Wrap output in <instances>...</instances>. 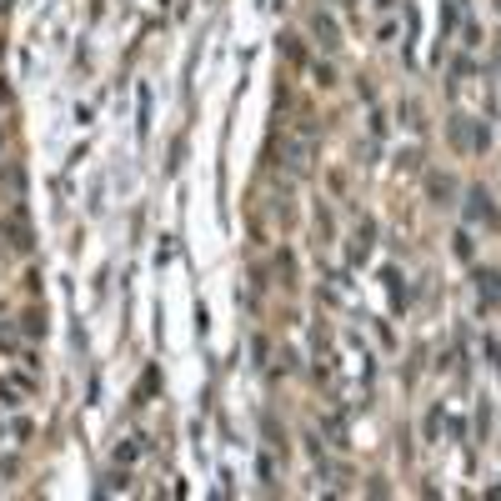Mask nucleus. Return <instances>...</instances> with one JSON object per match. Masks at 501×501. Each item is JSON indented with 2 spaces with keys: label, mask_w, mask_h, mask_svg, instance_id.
I'll return each instance as SVG.
<instances>
[{
  "label": "nucleus",
  "mask_w": 501,
  "mask_h": 501,
  "mask_svg": "<svg viewBox=\"0 0 501 501\" xmlns=\"http://www.w3.org/2000/svg\"><path fill=\"white\" fill-rule=\"evenodd\" d=\"M471 221H496V211H491L486 191H471Z\"/></svg>",
  "instance_id": "nucleus-2"
},
{
  "label": "nucleus",
  "mask_w": 501,
  "mask_h": 501,
  "mask_svg": "<svg viewBox=\"0 0 501 501\" xmlns=\"http://www.w3.org/2000/svg\"><path fill=\"white\" fill-rule=\"evenodd\" d=\"M311 30H316V40H321V46H331V51H336V40H341V30H336V20H326V15H316V20H311Z\"/></svg>",
  "instance_id": "nucleus-1"
},
{
  "label": "nucleus",
  "mask_w": 501,
  "mask_h": 501,
  "mask_svg": "<svg viewBox=\"0 0 501 501\" xmlns=\"http://www.w3.org/2000/svg\"><path fill=\"white\" fill-rule=\"evenodd\" d=\"M482 291H486V296H496V301H501V276H482Z\"/></svg>",
  "instance_id": "nucleus-3"
}]
</instances>
